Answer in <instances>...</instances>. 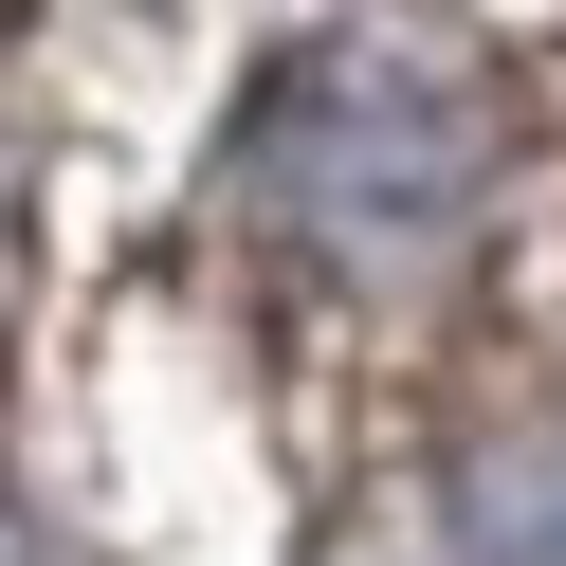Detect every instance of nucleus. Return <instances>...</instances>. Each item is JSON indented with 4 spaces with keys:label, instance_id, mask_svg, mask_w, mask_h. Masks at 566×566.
<instances>
[{
    "label": "nucleus",
    "instance_id": "f257e3e1",
    "mask_svg": "<svg viewBox=\"0 0 566 566\" xmlns=\"http://www.w3.org/2000/svg\"><path fill=\"white\" fill-rule=\"evenodd\" d=\"M439 566H566V457H530V475H493L475 512L439 530Z\"/></svg>",
    "mask_w": 566,
    "mask_h": 566
},
{
    "label": "nucleus",
    "instance_id": "f03ea898",
    "mask_svg": "<svg viewBox=\"0 0 566 566\" xmlns=\"http://www.w3.org/2000/svg\"><path fill=\"white\" fill-rule=\"evenodd\" d=\"M0 566H55V548H38V530H19V512H0Z\"/></svg>",
    "mask_w": 566,
    "mask_h": 566
}]
</instances>
